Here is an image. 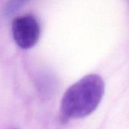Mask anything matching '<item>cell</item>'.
<instances>
[{"label": "cell", "instance_id": "obj_1", "mask_svg": "<svg viewBox=\"0 0 129 129\" xmlns=\"http://www.w3.org/2000/svg\"><path fill=\"white\" fill-rule=\"evenodd\" d=\"M104 92L105 83L100 75L84 76L65 92L60 105L61 121L89 116L98 107Z\"/></svg>", "mask_w": 129, "mask_h": 129}, {"label": "cell", "instance_id": "obj_2", "mask_svg": "<svg viewBox=\"0 0 129 129\" xmlns=\"http://www.w3.org/2000/svg\"><path fill=\"white\" fill-rule=\"evenodd\" d=\"M11 30L14 42L23 49L33 48L38 42L40 36L39 22L32 14L15 17L12 21Z\"/></svg>", "mask_w": 129, "mask_h": 129}, {"label": "cell", "instance_id": "obj_3", "mask_svg": "<svg viewBox=\"0 0 129 129\" xmlns=\"http://www.w3.org/2000/svg\"><path fill=\"white\" fill-rule=\"evenodd\" d=\"M27 1L28 0H10L6 6L5 13L7 14H11L14 13Z\"/></svg>", "mask_w": 129, "mask_h": 129}]
</instances>
